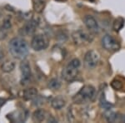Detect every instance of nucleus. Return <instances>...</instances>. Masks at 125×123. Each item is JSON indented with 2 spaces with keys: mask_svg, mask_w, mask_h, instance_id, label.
<instances>
[{
  "mask_svg": "<svg viewBox=\"0 0 125 123\" xmlns=\"http://www.w3.org/2000/svg\"><path fill=\"white\" fill-rule=\"evenodd\" d=\"M99 105L102 108L105 109V110H110V109L113 108V104L111 102H108L105 97V95L104 93H102V95L100 96V98H99Z\"/></svg>",
  "mask_w": 125,
  "mask_h": 123,
  "instance_id": "15",
  "label": "nucleus"
},
{
  "mask_svg": "<svg viewBox=\"0 0 125 123\" xmlns=\"http://www.w3.org/2000/svg\"><path fill=\"white\" fill-rule=\"evenodd\" d=\"M124 25V19H123V18L119 17L114 20V25H113V28L114 29V31L118 32L119 30L123 28Z\"/></svg>",
  "mask_w": 125,
  "mask_h": 123,
  "instance_id": "19",
  "label": "nucleus"
},
{
  "mask_svg": "<svg viewBox=\"0 0 125 123\" xmlns=\"http://www.w3.org/2000/svg\"><path fill=\"white\" fill-rule=\"evenodd\" d=\"M61 82L58 79V78H53L48 82V87L49 89L55 91V90H58L60 87H61Z\"/></svg>",
  "mask_w": 125,
  "mask_h": 123,
  "instance_id": "17",
  "label": "nucleus"
},
{
  "mask_svg": "<svg viewBox=\"0 0 125 123\" xmlns=\"http://www.w3.org/2000/svg\"><path fill=\"white\" fill-rule=\"evenodd\" d=\"M33 9L36 13H40L43 11L44 8H45L46 3L45 0H33Z\"/></svg>",
  "mask_w": 125,
  "mask_h": 123,
  "instance_id": "14",
  "label": "nucleus"
},
{
  "mask_svg": "<svg viewBox=\"0 0 125 123\" xmlns=\"http://www.w3.org/2000/svg\"><path fill=\"white\" fill-rule=\"evenodd\" d=\"M100 60L99 53L95 50H89L84 56V64L88 68H94L98 64Z\"/></svg>",
  "mask_w": 125,
  "mask_h": 123,
  "instance_id": "5",
  "label": "nucleus"
},
{
  "mask_svg": "<svg viewBox=\"0 0 125 123\" xmlns=\"http://www.w3.org/2000/svg\"><path fill=\"white\" fill-rule=\"evenodd\" d=\"M3 57V52H2V50L0 49V59H2Z\"/></svg>",
  "mask_w": 125,
  "mask_h": 123,
  "instance_id": "23",
  "label": "nucleus"
},
{
  "mask_svg": "<svg viewBox=\"0 0 125 123\" xmlns=\"http://www.w3.org/2000/svg\"><path fill=\"white\" fill-rule=\"evenodd\" d=\"M121 121H122L123 122H125V115L122 116V119H121Z\"/></svg>",
  "mask_w": 125,
  "mask_h": 123,
  "instance_id": "24",
  "label": "nucleus"
},
{
  "mask_svg": "<svg viewBox=\"0 0 125 123\" xmlns=\"http://www.w3.org/2000/svg\"><path fill=\"white\" fill-rule=\"evenodd\" d=\"M20 71H21L22 76H21V84L23 86L27 85L29 82L30 79L32 76L31 68L29 62L23 60V62L20 63Z\"/></svg>",
  "mask_w": 125,
  "mask_h": 123,
  "instance_id": "8",
  "label": "nucleus"
},
{
  "mask_svg": "<svg viewBox=\"0 0 125 123\" xmlns=\"http://www.w3.org/2000/svg\"><path fill=\"white\" fill-rule=\"evenodd\" d=\"M9 50L11 55L17 59H24L29 54V45L22 38H14L9 43Z\"/></svg>",
  "mask_w": 125,
  "mask_h": 123,
  "instance_id": "1",
  "label": "nucleus"
},
{
  "mask_svg": "<svg viewBox=\"0 0 125 123\" xmlns=\"http://www.w3.org/2000/svg\"><path fill=\"white\" fill-rule=\"evenodd\" d=\"M104 117L108 122H115L118 119V116L116 112L110 110H107V112L104 113Z\"/></svg>",
  "mask_w": 125,
  "mask_h": 123,
  "instance_id": "16",
  "label": "nucleus"
},
{
  "mask_svg": "<svg viewBox=\"0 0 125 123\" xmlns=\"http://www.w3.org/2000/svg\"><path fill=\"white\" fill-rule=\"evenodd\" d=\"M102 45L107 51L116 52L119 50L120 44L113 36L107 34L102 38Z\"/></svg>",
  "mask_w": 125,
  "mask_h": 123,
  "instance_id": "6",
  "label": "nucleus"
},
{
  "mask_svg": "<svg viewBox=\"0 0 125 123\" xmlns=\"http://www.w3.org/2000/svg\"><path fill=\"white\" fill-rule=\"evenodd\" d=\"M111 86H112L115 90H118V89H121V88H122L123 85H122V83H121L120 82L115 80V81H113L112 83H111Z\"/></svg>",
  "mask_w": 125,
  "mask_h": 123,
  "instance_id": "20",
  "label": "nucleus"
},
{
  "mask_svg": "<svg viewBox=\"0 0 125 123\" xmlns=\"http://www.w3.org/2000/svg\"><path fill=\"white\" fill-rule=\"evenodd\" d=\"M68 122H73V121H74V116L72 112V108H70V107L68 108Z\"/></svg>",
  "mask_w": 125,
  "mask_h": 123,
  "instance_id": "22",
  "label": "nucleus"
},
{
  "mask_svg": "<svg viewBox=\"0 0 125 123\" xmlns=\"http://www.w3.org/2000/svg\"><path fill=\"white\" fill-rule=\"evenodd\" d=\"M95 88L91 85L83 86L79 92L73 96V102L75 103L81 104L88 101H92L95 96Z\"/></svg>",
  "mask_w": 125,
  "mask_h": 123,
  "instance_id": "3",
  "label": "nucleus"
},
{
  "mask_svg": "<svg viewBox=\"0 0 125 123\" xmlns=\"http://www.w3.org/2000/svg\"><path fill=\"white\" fill-rule=\"evenodd\" d=\"M55 1H57V2H64V1H66V0H55Z\"/></svg>",
  "mask_w": 125,
  "mask_h": 123,
  "instance_id": "25",
  "label": "nucleus"
},
{
  "mask_svg": "<svg viewBox=\"0 0 125 123\" xmlns=\"http://www.w3.org/2000/svg\"><path fill=\"white\" fill-rule=\"evenodd\" d=\"M15 67V62L13 61H7L3 62V65H2L1 68L3 72H12Z\"/></svg>",
  "mask_w": 125,
  "mask_h": 123,
  "instance_id": "18",
  "label": "nucleus"
},
{
  "mask_svg": "<svg viewBox=\"0 0 125 123\" xmlns=\"http://www.w3.org/2000/svg\"><path fill=\"white\" fill-rule=\"evenodd\" d=\"M66 104V101L62 96H56L54 97L51 102V105L53 106V108H54L55 110H61L62 108L64 107Z\"/></svg>",
  "mask_w": 125,
  "mask_h": 123,
  "instance_id": "12",
  "label": "nucleus"
},
{
  "mask_svg": "<svg viewBox=\"0 0 125 123\" xmlns=\"http://www.w3.org/2000/svg\"><path fill=\"white\" fill-rule=\"evenodd\" d=\"M48 38L44 34H37L34 35L31 41V47L34 51H42L48 47Z\"/></svg>",
  "mask_w": 125,
  "mask_h": 123,
  "instance_id": "4",
  "label": "nucleus"
},
{
  "mask_svg": "<svg viewBox=\"0 0 125 123\" xmlns=\"http://www.w3.org/2000/svg\"><path fill=\"white\" fill-rule=\"evenodd\" d=\"M6 29L4 27H0V39H3V38H6Z\"/></svg>",
  "mask_w": 125,
  "mask_h": 123,
  "instance_id": "21",
  "label": "nucleus"
},
{
  "mask_svg": "<svg viewBox=\"0 0 125 123\" xmlns=\"http://www.w3.org/2000/svg\"><path fill=\"white\" fill-rule=\"evenodd\" d=\"M37 96H38V90L34 87H30L28 88V89H25L23 92V97L27 101L33 100Z\"/></svg>",
  "mask_w": 125,
  "mask_h": 123,
  "instance_id": "11",
  "label": "nucleus"
},
{
  "mask_svg": "<svg viewBox=\"0 0 125 123\" xmlns=\"http://www.w3.org/2000/svg\"><path fill=\"white\" fill-rule=\"evenodd\" d=\"M46 112L42 109H38L33 114V121L35 122H41L45 119Z\"/></svg>",
  "mask_w": 125,
  "mask_h": 123,
  "instance_id": "13",
  "label": "nucleus"
},
{
  "mask_svg": "<svg viewBox=\"0 0 125 123\" xmlns=\"http://www.w3.org/2000/svg\"><path fill=\"white\" fill-rule=\"evenodd\" d=\"M80 65H81L80 60L78 58H73L62 70V77L68 82L74 81L78 74Z\"/></svg>",
  "mask_w": 125,
  "mask_h": 123,
  "instance_id": "2",
  "label": "nucleus"
},
{
  "mask_svg": "<svg viewBox=\"0 0 125 123\" xmlns=\"http://www.w3.org/2000/svg\"><path fill=\"white\" fill-rule=\"evenodd\" d=\"M83 23L87 27V28L93 33H98L99 31V26L97 20L93 16L86 15L83 18Z\"/></svg>",
  "mask_w": 125,
  "mask_h": 123,
  "instance_id": "10",
  "label": "nucleus"
},
{
  "mask_svg": "<svg viewBox=\"0 0 125 123\" xmlns=\"http://www.w3.org/2000/svg\"><path fill=\"white\" fill-rule=\"evenodd\" d=\"M72 38L74 44L77 46L83 45L86 43H89L92 41L89 34L87 33L83 30H77V31L73 32L72 34Z\"/></svg>",
  "mask_w": 125,
  "mask_h": 123,
  "instance_id": "7",
  "label": "nucleus"
},
{
  "mask_svg": "<svg viewBox=\"0 0 125 123\" xmlns=\"http://www.w3.org/2000/svg\"><path fill=\"white\" fill-rule=\"evenodd\" d=\"M38 25H39V22L35 19H31L29 22H27L23 27L21 28L19 33L22 36H30L34 33L36 31Z\"/></svg>",
  "mask_w": 125,
  "mask_h": 123,
  "instance_id": "9",
  "label": "nucleus"
}]
</instances>
